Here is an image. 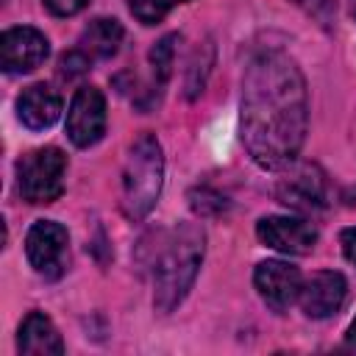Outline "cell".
Instances as JSON below:
<instances>
[{
  "label": "cell",
  "instance_id": "cell-1",
  "mask_svg": "<svg viewBox=\"0 0 356 356\" xmlns=\"http://www.w3.org/2000/svg\"><path fill=\"white\" fill-rule=\"evenodd\" d=\"M309 103L298 64L281 53H259L242 81V142L261 170L289 167L306 139Z\"/></svg>",
  "mask_w": 356,
  "mask_h": 356
},
{
  "label": "cell",
  "instance_id": "cell-2",
  "mask_svg": "<svg viewBox=\"0 0 356 356\" xmlns=\"http://www.w3.org/2000/svg\"><path fill=\"white\" fill-rule=\"evenodd\" d=\"M203 261V231L192 222L170 231L153 261V303L159 312H172L195 284Z\"/></svg>",
  "mask_w": 356,
  "mask_h": 356
},
{
  "label": "cell",
  "instance_id": "cell-3",
  "mask_svg": "<svg viewBox=\"0 0 356 356\" xmlns=\"http://www.w3.org/2000/svg\"><path fill=\"white\" fill-rule=\"evenodd\" d=\"M164 181V156L153 134H139L128 147L122 167V211L128 220H142L159 200Z\"/></svg>",
  "mask_w": 356,
  "mask_h": 356
},
{
  "label": "cell",
  "instance_id": "cell-4",
  "mask_svg": "<svg viewBox=\"0 0 356 356\" xmlns=\"http://www.w3.org/2000/svg\"><path fill=\"white\" fill-rule=\"evenodd\" d=\"M67 156L58 147H39L17 161V186L22 200L39 206L53 203L64 192Z\"/></svg>",
  "mask_w": 356,
  "mask_h": 356
},
{
  "label": "cell",
  "instance_id": "cell-5",
  "mask_svg": "<svg viewBox=\"0 0 356 356\" xmlns=\"http://www.w3.org/2000/svg\"><path fill=\"white\" fill-rule=\"evenodd\" d=\"M67 228L56 220H36L25 236V253L31 267L44 278H58L67 264Z\"/></svg>",
  "mask_w": 356,
  "mask_h": 356
},
{
  "label": "cell",
  "instance_id": "cell-6",
  "mask_svg": "<svg viewBox=\"0 0 356 356\" xmlns=\"http://www.w3.org/2000/svg\"><path fill=\"white\" fill-rule=\"evenodd\" d=\"M106 131V97L97 86H81L67 111V136L75 147H92Z\"/></svg>",
  "mask_w": 356,
  "mask_h": 356
},
{
  "label": "cell",
  "instance_id": "cell-7",
  "mask_svg": "<svg viewBox=\"0 0 356 356\" xmlns=\"http://www.w3.org/2000/svg\"><path fill=\"white\" fill-rule=\"evenodd\" d=\"M50 53V42L42 31L31 28V25H19V28H8L0 36V64L6 72L19 75V72H31L36 70Z\"/></svg>",
  "mask_w": 356,
  "mask_h": 356
},
{
  "label": "cell",
  "instance_id": "cell-8",
  "mask_svg": "<svg viewBox=\"0 0 356 356\" xmlns=\"http://www.w3.org/2000/svg\"><path fill=\"white\" fill-rule=\"evenodd\" d=\"M253 284L261 295V300L275 309L284 312L289 309L298 298H300V286H303V275L298 267H292L289 261H278V259H267L256 267L253 273Z\"/></svg>",
  "mask_w": 356,
  "mask_h": 356
},
{
  "label": "cell",
  "instance_id": "cell-9",
  "mask_svg": "<svg viewBox=\"0 0 356 356\" xmlns=\"http://www.w3.org/2000/svg\"><path fill=\"white\" fill-rule=\"evenodd\" d=\"M275 195L295 211H320L328 203L325 178L314 164H298L295 170H289V175L278 181Z\"/></svg>",
  "mask_w": 356,
  "mask_h": 356
},
{
  "label": "cell",
  "instance_id": "cell-10",
  "mask_svg": "<svg viewBox=\"0 0 356 356\" xmlns=\"http://www.w3.org/2000/svg\"><path fill=\"white\" fill-rule=\"evenodd\" d=\"M259 239L286 256H303L317 242V228L300 217H264L256 225Z\"/></svg>",
  "mask_w": 356,
  "mask_h": 356
},
{
  "label": "cell",
  "instance_id": "cell-11",
  "mask_svg": "<svg viewBox=\"0 0 356 356\" xmlns=\"http://www.w3.org/2000/svg\"><path fill=\"white\" fill-rule=\"evenodd\" d=\"M298 300H300V306H303V312L309 317H314V320L331 317L348 300V281H345L342 273H334V270L314 273L300 286V298Z\"/></svg>",
  "mask_w": 356,
  "mask_h": 356
},
{
  "label": "cell",
  "instance_id": "cell-12",
  "mask_svg": "<svg viewBox=\"0 0 356 356\" xmlns=\"http://www.w3.org/2000/svg\"><path fill=\"white\" fill-rule=\"evenodd\" d=\"M61 114V97L47 83H31L17 97V117L28 131L50 128Z\"/></svg>",
  "mask_w": 356,
  "mask_h": 356
},
{
  "label": "cell",
  "instance_id": "cell-13",
  "mask_svg": "<svg viewBox=\"0 0 356 356\" xmlns=\"http://www.w3.org/2000/svg\"><path fill=\"white\" fill-rule=\"evenodd\" d=\"M17 348H19V353H28V356H58V353H64V342H61L58 328L42 312H31L22 320Z\"/></svg>",
  "mask_w": 356,
  "mask_h": 356
},
{
  "label": "cell",
  "instance_id": "cell-14",
  "mask_svg": "<svg viewBox=\"0 0 356 356\" xmlns=\"http://www.w3.org/2000/svg\"><path fill=\"white\" fill-rule=\"evenodd\" d=\"M122 44V25L108 17L92 19L81 33V50L92 58H111Z\"/></svg>",
  "mask_w": 356,
  "mask_h": 356
},
{
  "label": "cell",
  "instance_id": "cell-15",
  "mask_svg": "<svg viewBox=\"0 0 356 356\" xmlns=\"http://www.w3.org/2000/svg\"><path fill=\"white\" fill-rule=\"evenodd\" d=\"M175 42H178V36L170 33V36L159 39V42L153 44V50H150V67H153V75H156L159 83H167V78H170V72H172Z\"/></svg>",
  "mask_w": 356,
  "mask_h": 356
},
{
  "label": "cell",
  "instance_id": "cell-16",
  "mask_svg": "<svg viewBox=\"0 0 356 356\" xmlns=\"http://www.w3.org/2000/svg\"><path fill=\"white\" fill-rule=\"evenodd\" d=\"M178 3H186V0H131V14L142 22V25H156L167 17L170 8H175Z\"/></svg>",
  "mask_w": 356,
  "mask_h": 356
},
{
  "label": "cell",
  "instance_id": "cell-17",
  "mask_svg": "<svg viewBox=\"0 0 356 356\" xmlns=\"http://www.w3.org/2000/svg\"><path fill=\"white\" fill-rule=\"evenodd\" d=\"M189 203H192V209L197 211V214H220V211H225V197L222 195H217L214 189H195V192H189Z\"/></svg>",
  "mask_w": 356,
  "mask_h": 356
},
{
  "label": "cell",
  "instance_id": "cell-18",
  "mask_svg": "<svg viewBox=\"0 0 356 356\" xmlns=\"http://www.w3.org/2000/svg\"><path fill=\"white\" fill-rule=\"evenodd\" d=\"M89 64H92V56H86L83 50H70V53H64L61 61H58V75L67 78V81H72V78L83 75V72L89 70Z\"/></svg>",
  "mask_w": 356,
  "mask_h": 356
},
{
  "label": "cell",
  "instance_id": "cell-19",
  "mask_svg": "<svg viewBox=\"0 0 356 356\" xmlns=\"http://www.w3.org/2000/svg\"><path fill=\"white\" fill-rule=\"evenodd\" d=\"M42 3L56 17H72V14H78L89 6V0H42Z\"/></svg>",
  "mask_w": 356,
  "mask_h": 356
},
{
  "label": "cell",
  "instance_id": "cell-20",
  "mask_svg": "<svg viewBox=\"0 0 356 356\" xmlns=\"http://www.w3.org/2000/svg\"><path fill=\"white\" fill-rule=\"evenodd\" d=\"M339 245H342V253L350 264H356V225L353 228H345L342 236H339Z\"/></svg>",
  "mask_w": 356,
  "mask_h": 356
},
{
  "label": "cell",
  "instance_id": "cell-21",
  "mask_svg": "<svg viewBox=\"0 0 356 356\" xmlns=\"http://www.w3.org/2000/svg\"><path fill=\"white\" fill-rule=\"evenodd\" d=\"M348 342H350V345L356 348V320H353V325L348 328Z\"/></svg>",
  "mask_w": 356,
  "mask_h": 356
},
{
  "label": "cell",
  "instance_id": "cell-22",
  "mask_svg": "<svg viewBox=\"0 0 356 356\" xmlns=\"http://www.w3.org/2000/svg\"><path fill=\"white\" fill-rule=\"evenodd\" d=\"M295 3H300V6H309V3H314V0H295Z\"/></svg>",
  "mask_w": 356,
  "mask_h": 356
},
{
  "label": "cell",
  "instance_id": "cell-23",
  "mask_svg": "<svg viewBox=\"0 0 356 356\" xmlns=\"http://www.w3.org/2000/svg\"><path fill=\"white\" fill-rule=\"evenodd\" d=\"M350 8H353V17H356V0H350Z\"/></svg>",
  "mask_w": 356,
  "mask_h": 356
}]
</instances>
